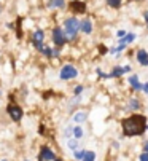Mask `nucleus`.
<instances>
[{"label": "nucleus", "instance_id": "2f4dec72", "mask_svg": "<svg viewBox=\"0 0 148 161\" xmlns=\"http://www.w3.org/2000/svg\"><path fill=\"white\" fill-rule=\"evenodd\" d=\"M0 161H8V159H0Z\"/></svg>", "mask_w": 148, "mask_h": 161}, {"label": "nucleus", "instance_id": "412c9836", "mask_svg": "<svg viewBox=\"0 0 148 161\" xmlns=\"http://www.w3.org/2000/svg\"><path fill=\"white\" fill-rule=\"evenodd\" d=\"M85 152L86 150H75V152H73V156H75V159H83V156H85Z\"/></svg>", "mask_w": 148, "mask_h": 161}, {"label": "nucleus", "instance_id": "f704fd0d", "mask_svg": "<svg viewBox=\"0 0 148 161\" xmlns=\"http://www.w3.org/2000/svg\"><path fill=\"white\" fill-rule=\"evenodd\" d=\"M27 161H29V159H27Z\"/></svg>", "mask_w": 148, "mask_h": 161}, {"label": "nucleus", "instance_id": "9b49d317", "mask_svg": "<svg viewBox=\"0 0 148 161\" xmlns=\"http://www.w3.org/2000/svg\"><path fill=\"white\" fill-rule=\"evenodd\" d=\"M80 31L85 32V34H91L92 32V22H91V19H83L80 22Z\"/></svg>", "mask_w": 148, "mask_h": 161}, {"label": "nucleus", "instance_id": "b1692460", "mask_svg": "<svg viewBox=\"0 0 148 161\" xmlns=\"http://www.w3.org/2000/svg\"><path fill=\"white\" fill-rule=\"evenodd\" d=\"M139 161H148V153H146V152L140 153V156H139Z\"/></svg>", "mask_w": 148, "mask_h": 161}, {"label": "nucleus", "instance_id": "4468645a", "mask_svg": "<svg viewBox=\"0 0 148 161\" xmlns=\"http://www.w3.org/2000/svg\"><path fill=\"white\" fill-rule=\"evenodd\" d=\"M41 53L46 56V58H56L59 54V50H51V48H43Z\"/></svg>", "mask_w": 148, "mask_h": 161}, {"label": "nucleus", "instance_id": "1a4fd4ad", "mask_svg": "<svg viewBox=\"0 0 148 161\" xmlns=\"http://www.w3.org/2000/svg\"><path fill=\"white\" fill-rule=\"evenodd\" d=\"M70 7H72L73 13H85L86 11V5L81 2V0H73Z\"/></svg>", "mask_w": 148, "mask_h": 161}, {"label": "nucleus", "instance_id": "4be33fe9", "mask_svg": "<svg viewBox=\"0 0 148 161\" xmlns=\"http://www.w3.org/2000/svg\"><path fill=\"white\" fill-rule=\"evenodd\" d=\"M108 2V5L112 7V8H118L119 5H121V0H107Z\"/></svg>", "mask_w": 148, "mask_h": 161}, {"label": "nucleus", "instance_id": "dca6fc26", "mask_svg": "<svg viewBox=\"0 0 148 161\" xmlns=\"http://www.w3.org/2000/svg\"><path fill=\"white\" fill-rule=\"evenodd\" d=\"M73 121H75V123H83V121H86V113H85V112H78V113H75V117H73Z\"/></svg>", "mask_w": 148, "mask_h": 161}, {"label": "nucleus", "instance_id": "72a5a7b5", "mask_svg": "<svg viewBox=\"0 0 148 161\" xmlns=\"http://www.w3.org/2000/svg\"><path fill=\"white\" fill-rule=\"evenodd\" d=\"M0 11H2V7H0Z\"/></svg>", "mask_w": 148, "mask_h": 161}, {"label": "nucleus", "instance_id": "ddd939ff", "mask_svg": "<svg viewBox=\"0 0 148 161\" xmlns=\"http://www.w3.org/2000/svg\"><path fill=\"white\" fill-rule=\"evenodd\" d=\"M48 7L49 8H64L65 0H48Z\"/></svg>", "mask_w": 148, "mask_h": 161}, {"label": "nucleus", "instance_id": "c85d7f7f", "mask_svg": "<svg viewBox=\"0 0 148 161\" xmlns=\"http://www.w3.org/2000/svg\"><path fill=\"white\" fill-rule=\"evenodd\" d=\"M99 50H101V53H102V54H105V53H107V48H105V47H101Z\"/></svg>", "mask_w": 148, "mask_h": 161}, {"label": "nucleus", "instance_id": "f3484780", "mask_svg": "<svg viewBox=\"0 0 148 161\" xmlns=\"http://www.w3.org/2000/svg\"><path fill=\"white\" fill-rule=\"evenodd\" d=\"M67 147L75 152V150L78 148V139H75V137H73V139H69V141H67Z\"/></svg>", "mask_w": 148, "mask_h": 161}, {"label": "nucleus", "instance_id": "7ed1b4c3", "mask_svg": "<svg viewBox=\"0 0 148 161\" xmlns=\"http://www.w3.org/2000/svg\"><path fill=\"white\" fill-rule=\"evenodd\" d=\"M77 75H78V70L73 65H64L61 69V74H59L61 80H72V78H75Z\"/></svg>", "mask_w": 148, "mask_h": 161}, {"label": "nucleus", "instance_id": "f03ea898", "mask_svg": "<svg viewBox=\"0 0 148 161\" xmlns=\"http://www.w3.org/2000/svg\"><path fill=\"white\" fill-rule=\"evenodd\" d=\"M64 35L67 40H75L80 31V21L77 18H67L64 21Z\"/></svg>", "mask_w": 148, "mask_h": 161}, {"label": "nucleus", "instance_id": "a878e982", "mask_svg": "<svg viewBox=\"0 0 148 161\" xmlns=\"http://www.w3.org/2000/svg\"><path fill=\"white\" fill-rule=\"evenodd\" d=\"M142 91H143V93H146V94H148V83H145V85L142 86Z\"/></svg>", "mask_w": 148, "mask_h": 161}, {"label": "nucleus", "instance_id": "473e14b6", "mask_svg": "<svg viewBox=\"0 0 148 161\" xmlns=\"http://www.w3.org/2000/svg\"><path fill=\"white\" fill-rule=\"evenodd\" d=\"M146 131H148V125H146Z\"/></svg>", "mask_w": 148, "mask_h": 161}, {"label": "nucleus", "instance_id": "f257e3e1", "mask_svg": "<svg viewBox=\"0 0 148 161\" xmlns=\"http://www.w3.org/2000/svg\"><path fill=\"white\" fill-rule=\"evenodd\" d=\"M146 131V118L143 115H132V117L123 120V132L128 137L142 136Z\"/></svg>", "mask_w": 148, "mask_h": 161}, {"label": "nucleus", "instance_id": "6ab92c4d", "mask_svg": "<svg viewBox=\"0 0 148 161\" xmlns=\"http://www.w3.org/2000/svg\"><path fill=\"white\" fill-rule=\"evenodd\" d=\"M128 108H131V110H137V108H140V102H139L137 99H131L129 104H128Z\"/></svg>", "mask_w": 148, "mask_h": 161}, {"label": "nucleus", "instance_id": "20e7f679", "mask_svg": "<svg viewBox=\"0 0 148 161\" xmlns=\"http://www.w3.org/2000/svg\"><path fill=\"white\" fill-rule=\"evenodd\" d=\"M7 110H8V115H10V118H11L13 121H19V120L22 118V115H24L22 108H21L19 105H16V104H10Z\"/></svg>", "mask_w": 148, "mask_h": 161}, {"label": "nucleus", "instance_id": "cd10ccee", "mask_svg": "<svg viewBox=\"0 0 148 161\" xmlns=\"http://www.w3.org/2000/svg\"><path fill=\"white\" fill-rule=\"evenodd\" d=\"M124 35H126L124 31H118V37H124Z\"/></svg>", "mask_w": 148, "mask_h": 161}, {"label": "nucleus", "instance_id": "2eb2a0df", "mask_svg": "<svg viewBox=\"0 0 148 161\" xmlns=\"http://www.w3.org/2000/svg\"><path fill=\"white\" fill-rule=\"evenodd\" d=\"M134 40H135L134 34H126L124 38H119V45H128V43H132Z\"/></svg>", "mask_w": 148, "mask_h": 161}, {"label": "nucleus", "instance_id": "bb28decb", "mask_svg": "<svg viewBox=\"0 0 148 161\" xmlns=\"http://www.w3.org/2000/svg\"><path fill=\"white\" fill-rule=\"evenodd\" d=\"M143 152H146V153H148V141L143 144Z\"/></svg>", "mask_w": 148, "mask_h": 161}, {"label": "nucleus", "instance_id": "0eeeda50", "mask_svg": "<svg viewBox=\"0 0 148 161\" xmlns=\"http://www.w3.org/2000/svg\"><path fill=\"white\" fill-rule=\"evenodd\" d=\"M43 40H45V32L41 31V29H38V31H35L34 32V47L38 50V51H41L45 47H43Z\"/></svg>", "mask_w": 148, "mask_h": 161}, {"label": "nucleus", "instance_id": "39448f33", "mask_svg": "<svg viewBox=\"0 0 148 161\" xmlns=\"http://www.w3.org/2000/svg\"><path fill=\"white\" fill-rule=\"evenodd\" d=\"M53 42H54L56 47H62V45L67 42V38H65V35H64V31H62L61 27H56V29L53 31Z\"/></svg>", "mask_w": 148, "mask_h": 161}, {"label": "nucleus", "instance_id": "f8f14e48", "mask_svg": "<svg viewBox=\"0 0 148 161\" xmlns=\"http://www.w3.org/2000/svg\"><path fill=\"white\" fill-rule=\"evenodd\" d=\"M128 81H129V85L132 86V89H135V91H142V83H140V80L137 78V75H132V77H129L128 78Z\"/></svg>", "mask_w": 148, "mask_h": 161}, {"label": "nucleus", "instance_id": "a211bd4d", "mask_svg": "<svg viewBox=\"0 0 148 161\" xmlns=\"http://www.w3.org/2000/svg\"><path fill=\"white\" fill-rule=\"evenodd\" d=\"M72 134H73L75 139H81V137H83V129L80 126H75V128H73V131H72Z\"/></svg>", "mask_w": 148, "mask_h": 161}, {"label": "nucleus", "instance_id": "c756f323", "mask_svg": "<svg viewBox=\"0 0 148 161\" xmlns=\"http://www.w3.org/2000/svg\"><path fill=\"white\" fill-rule=\"evenodd\" d=\"M143 18H145V21H146V24H148V11L143 13Z\"/></svg>", "mask_w": 148, "mask_h": 161}, {"label": "nucleus", "instance_id": "6e6552de", "mask_svg": "<svg viewBox=\"0 0 148 161\" xmlns=\"http://www.w3.org/2000/svg\"><path fill=\"white\" fill-rule=\"evenodd\" d=\"M131 70V67L126 65V67H115L110 74H107V78H116V77H121L123 74H128Z\"/></svg>", "mask_w": 148, "mask_h": 161}, {"label": "nucleus", "instance_id": "9d476101", "mask_svg": "<svg viewBox=\"0 0 148 161\" xmlns=\"http://www.w3.org/2000/svg\"><path fill=\"white\" fill-rule=\"evenodd\" d=\"M137 61H139L140 65L146 67V65H148V53H146L145 50H139V51H137Z\"/></svg>", "mask_w": 148, "mask_h": 161}, {"label": "nucleus", "instance_id": "423d86ee", "mask_svg": "<svg viewBox=\"0 0 148 161\" xmlns=\"http://www.w3.org/2000/svg\"><path fill=\"white\" fill-rule=\"evenodd\" d=\"M54 159H56V155L49 147L43 145L40 148V161H54Z\"/></svg>", "mask_w": 148, "mask_h": 161}, {"label": "nucleus", "instance_id": "7c9ffc66", "mask_svg": "<svg viewBox=\"0 0 148 161\" xmlns=\"http://www.w3.org/2000/svg\"><path fill=\"white\" fill-rule=\"evenodd\" d=\"M54 161H62V159H59V158H56V159H54Z\"/></svg>", "mask_w": 148, "mask_h": 161}, {"label": "nucleus", "instance_id": "5701e85b", "mask_svg": "<svg viewBox=\"0 0 148 161\" xmlns=\"http://www.w3.org/2000/svg\"><path fill=\"white\" fill-rule=\"evenodd\" d=\"M81 93H83V86H81V85L75 86V89H73V94H75V96H80Z\"/></svg>", "mask_w": 148, "mask_h": 161}, {"label": "nucleus", "instance_id": "aec40b11", "mask_svg": "<svg viewBox=\"0 0 148 161\" xmlns=\"http://www.w3.org/2000/svg\"><path fill=\"white\" fill-rule=\"evenodd\" d=\"M83 161H96V153L94 152H85Z\"/></svg>", "mask_w": 148, "mask_h": 161}, {"label": "nucleus", "instance_id": "393cba45", "mask_svg": "<svg viewBox=\"0 0 148 161\" xmlns=\"http://www.w3.org/2000/svg\"><path fill=\"white\" fill-rule=\"evenodd\" d=\"M72 131H73V128H72V126H69V128L65 129V132H64V134H65V137H67V139H70V136H72Z\"/></svg>", "mask_w": 148, "mask_h": 161}]
</instances>
